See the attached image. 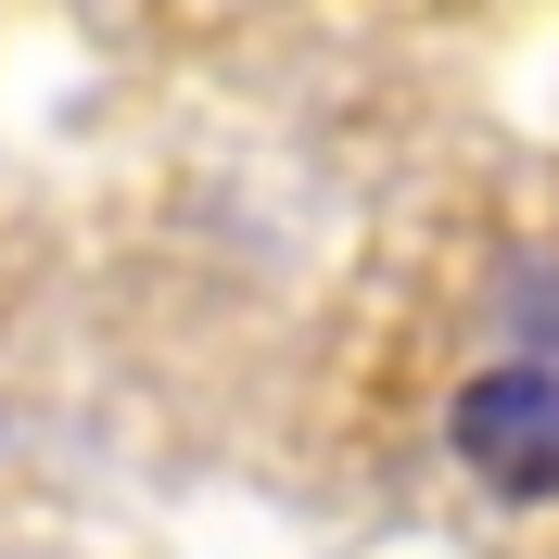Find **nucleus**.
Returning <instances> with one entry per match:
<instances>
[{
	"label": "nucleus",
	"instance_id": "obj_1",
	"mask_svg": "<svg viewBox=\"0 0 559 559\" xmlns=\"http://www.w3.org/2000/svg\"><path fill=\"white\" fill-rule=\"evenodd\" d=\"M445 445L471 457V484H496L509 509H534V496H559V369H484V382L457 394Z\"/></svg>",
	"mask_w": 559,
	"mask_h": 559
}]
</instances>
